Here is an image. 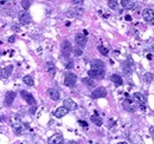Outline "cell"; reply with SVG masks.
Masks as SVG:
<instances>
[{"instance_id":"1","label":"cell","mask_w":154,"mask_h":144,"mask_svg":"<svg viewBox=\"0 0 154 144\" xmlns=\"http://www.w3.org/2000/svg\"><path fill=\"white\" fill-rule=\"evenodd\" d=\"M133 98H134V100H135L136 103H138V105H139V108L142 110V111H145L146 110V100H145V97L141 94V93H139V92H135L133 94Z\"/></svg>"},{"instance_id":"2","label":"cell","mask_w":154,"mask_h":144,"mask_svg":"<svg viewBox=\"0 0 154 144\" xmlns=\"http://www.w3.org/2000/svg\"><path fill=\"white\" fill-rule=\"evenodd\" d=\"M76 82H77V76H76L75 73L69 72V73H66V74H65L64 84H65L66 86H69V88H72V86L76 84Z\"/></svg>"},{"instance_id":"3","label":"cell","mask_w":154,"mask_h":144,"mask_svg":"<svg viewBox=\"0 0 154 144\" xmlns=\"http://www.w3.org/2000/svg\"><path fill=\"white\" fill-rule=\"evenodd\" d=\"M142 17L143 19L149 23L151 25H154V11L151 8H146V9H143V12H142Z\"/></svg>"},{"instance_id":"4","label":"cell","mask_w":154,"mask_h":144,"mask_svg":"<svg viewBox=\"0 0 154 144\" xmlns=\"http://www.w3.org/2000/svg\"><path fill=\"white\" fill-rule=\"evenodd\" d=\"M71 51H72L71 44H70L68 40H64V42L62 43V45H61V52H62V54H63L64 57H69L70 53H71Z\"/></svg>"},{"instance_id":"5","label":"cell","mask_w":154,"mask_h":144,"mask_svg":"<svg viewBox=\"0 0 154 144\" xmlns=\"http://www.w3.org/2000/svg\"><path fill=\"white\" fill-rule=\"evenodd\" d=\"M104 70H90L88 71V76L90 77V79H102L104 78Z\"/></svg>"},{"instance_id":"6","label":"cell","mask_w":154,"mask_h":144,"mask_svg":"<svg viewBox=\"0 0 154 144\" xmlns=\"http://www.w3.org/2000/svg\"><path fill=\"white\" fill-rule=\"evenodd\" d=\"M107 96V90L104 88H97L96 90H94L91 92V98L93 99H99V98H103Z\"/></svg>"},{"instance_id":"7","label":"cell","mask_w":154,"mask_h":144,"mask_svg":"<svg viewBox=\"0 0 154 144\" xmlns=\"http://www.w3.org/2000/svg\"><path fill=\"white\" fill-rule=\"evenodd\" d=\"M31 20H32V18H31L30 13H27V12L19 13V23L22 25H28L31 23Z\"/></svg>"},{"instance_id":"8","label":"cell","mask_w":154,"mask_h":144,"mask_svg":"<svg viewBox=\"0 0 154 144\" xmlns=\"http://www.w3.org/2000/svg\"><path fill=\"white\" fill-rule=\"evenodd\" d=\"M12 71H13V65H7V66H5L4 69L0 70V78H1V79L8 78V77L11 76Z\"/></svg>"},{"instance_id":"9","label":"cell","mask_w":154,"mask_h":144,"mask_svg":"<svg viewBox=\"0 0 154 144\" xmlns=\"http://www.w3.org/2000/svg\"><path fill=\"white\" fill-rule=\"evenodd\" d=\"M16 98V92L14 91H7L5 93V105L6 106H11L12 103L14 102Z\"/></svg>"},{"instance_id":"10","label":"cell","mask_w":154,"mask_h":144,"mask_svg":"<svg viewBox=\"0 0 154 144\" xmlns=\"http://www.w3.org/2000/svg\"><path fill=\"white\" fill-rule=\"evenodd\" d=\"M20 94H22V97L25 99V102L26 103H28L30 105H36V99H34V97L30 93V92H27V91H22L20 92Z\"/></svg>"},{"instance_id":"11","label":"cell","mask_w":154,"mask_h":144,"mask_svg":"<svg viewBox=\"0 0 154 144\" xmlns=\"http://www.w3.org/2000/svg\"><path fill=\"white\" fill-rule=\"evenodd\" d=\"M75 42H76V44H77V46L78 47H84L85 45H86V37L85 35H83L82 33H78V34H76V37H75Z\"/></svg>"},{"instance_id":"12","label":"cell","mask_w":154,"mask_h":144,"mask_svg":"<svg viewBox=\"0 0 154 144\" xmlns=\"http://www.w3.org/2000/svg\"><path fill=\"white\" fill-rule=\"evenodd\" d=\"M63 106L65 108V109H68L69 111L70 110H76V109H78V105H77L72 99H70V98H66V99H64V102H63Z\"/></svg>"},{"instance_id":"13","label":"cell","mask_w":154,"mask_h":144,"mask_svg":"<svg viewBox=\"0 0 154 144\" xmlns=\"http://www.w3.org/2000/svg\"><path fill=\"white\" fill-rule=\"evenodd\" d=\"M133 70H134V63H133V60L128 59L127 62L123 63V71H124V73H126V74H130L133 72Z\"/></svg>"},{"instance_id":"14","label":"cell","mask_w":154,"mask_h":144,"mask_svg":"<svg viewBox=\"0 0 154 144\" xmlns=\"http://www.w3.org/2000/svg\"><path fill=\"white\" fill-rule=\"evenodd\" d=\"M68 112H69L68 109H65L64 106H59V108H57L56 111L53 112V116L56 118H62V117L65 116V115H68Z\"/></svg>"},{"instance_id":"15","label":"cell","mask_w":154,"mask_h":144,"mask_svg":"<svg viewBox=\"0 0 154 144\" xmlns=\"http://www.w3.org/2000/svg\"><path fill=\"white\" fill-rule=\"evenodd\" d=\"M91 70H104V63L100 59H94L91 63Z\"/></svg>"},{"instance_id":"16","label":"cell","mask_w":154,"mask_h":144,"mask_svg":"<svg viewBox=\"0 0 154 144\" xmlns=\"http://www.w3.org/2000/svg\"><path fill=\"white\" fill-rule=\"evenodd\" d=\"M47 143L49 144H62L63 143V137H62V135H53V136H51L49 139H47Z\"/></svg>"},{"instance_id":"17","label":"cell","mask_w":154,"mask_h":144,"mask_svg":"<svg viewBox=\"0 0 154 144\" xmlns=\"http://www.w3.org/2000/svg\"><path fill=\"white\" fill-rule=\"evenodd\" d=\"M121 5L124 9H133L136 7V3L135 1H132V0H122Z\"/></svg>"},{"instance_id":"18","label":"cell","mask_w":154,"mask_h":144,"mask_svg":"<svg viewBox=\"0 0 154 144\" xmlns=\"http://www.w3.org/2000/svg\"><path fill=\"white\" fill-rule=\"evenodd\" d=\"M47 94H49V97L52 99V100H55V102H57V100H59V92L57 91L56 89H53V88H51V89H49L47 90Z\"/></svg>"},{"instance_id":"19","label":"cell","mask_w":154,"mask_h":144,"mask_svg":"<svg viewBox=\"0 0 154 144\" xmlns=\"http://www.w3.org/2000/svg\"><path fill=\"white\" fill-rule=\"evenodd\" d=\"M110 79H111V82H113L115 85H116V86H121V85L123 84V80H122V78H121L119 74H113Z\"/></svg>"},{"instance_id":"20","label":"cell","mask_w":154,"mask_h":144,"mask_svg":"<svg viewBox=\"0 0 154 144\" xmlns=\"http://www.w3.org/2000/svg\"><path fill=\"white\" fill-rule=\"evenodd\" d=\"M91 122H93L94 124H96L97 127H101L102 124H103L102 118H101L100 116H97V115H93V116H91Z\"/></svg>"},{"instance_id":"21","label":"cell","mask_w":154,"mask_h":144,"mask_svg":"<svg viewBox=\"0 0 154 144\" xmlns=\"http://www.w3.org/2000/svg\"><path fill=\"white\" fill-rule=\"evenodd\" d=\"M46 71L49 72L51 76L55 74V72H56V68H55V65H53L51 62H49V63L46 64Z\"/></svg>"},{"instance_id":"22","label":"cell","mask_w":154,"mask_h":144,"mask_svg":"<svg viewBox=\"0 0 154 144\" xmlns=\"http://www.w3.org/2000/svg\"><path fill=\"white\" fill-rule=\"evenodd\" d=\"M130 103H132V100H124V102H123V106H124V109H126L127 111L133 112L134 110H135V108H134Z\"/></svg>"},{"instance_id":"23","label":"cell","mask_w":154,"mask_h":144,"mask_svg":"<svg viewBox=\"0 0 154 144\" xmlns=\"http://www.w3.org/2000/svg\"><path fill=\"white\" fill-rule=\"evenodd\" d=\"M23 80H24V83H25L27 86H32V85L34 84V80H33V78H32L31 76H24Z\"/></svg>"},{"instance_id":"24","label":"cell","mask_w":154,"mask_h":144,"mask_svg":"<svg viewBox=\"0 0 154 144\" xmlns=\"http://www.w3.org/2000/svg\"><path fill=\"white\" fill-rule=\"evenodd\" d=\"M143 80H145L146 83H151V82H153V80H154V74L151 73V72L146 73L145 76H143Z\"/></svg>"},{"instance_id":"25","label":"cell","mask_w":154,"mask_h":144,"mask_svg":"<svg viewBox=\"0 0 154 144\" xmlns=\"http://www.w3.org/2000/svg\"><path fill=\"white\" fill-rule=\"evenodd\" d=\"M24 131H25V128H24L23 124H22V125H19V127H17V128L14 129V133H16V135H18V136L23 135Z\"/></svg>"},{"instance_id":"26","label":"cell","mask_w":154,"mask_h":144,"mask_svg":"<svg viewBox=\"0 0 154 144\" xmlns=\"http://www.w3.org/2000/svg\"><path fill=\"white\" fill-rule=\"evenodd\" d=\"M97 49H99V51L101 52V54H103V56H108V49H107V47H104V46H102V45H100L99 47H97Z\"/></svg>"},{"instance_id":"27","label":"cell","mask_w":154,"mask_h":144,"mask_svg":"<svg viewBox=\"0 0 154 144\" xmlns=\"http://www.w3.org/2000/svg\"><path fill=\"white\" fill-rule=\"evenodd\" d=\"M31 4H32V1H27V0H23L22 1V6H23L24 9H28L31 6Z\"/></svg>"},{"instance_id":"28","label":"cell","mask_w":154,"mask_h":144,"mask_svg":"<svg viewBox=\"0 0 154 144\" xmlns=\"http://www.w3.org/2000/svg\"><path fill=\"white\" fill-rule=\"evenodd\" d=\"M108 5H109L110 8L115 9V8L118 7V1H115V0H109V1H108Z\"/></svg>"},{"instance_id":"29","label":"cell","mask_w":154,"mask_h":144,"mask_svg":"<svg viewBox=\"0 0 154 144\" xmlns=\"http://www.w3.org/2000/svg\"><path fill=\"white\" fill-rule=\"evenodd\" d=\"M74 68V62L72 60H68V62H65V69H68V70H71Z\"/></svg>"},{"instance_id":"30","label":"cell","mask_w":154,"mask_h":144,"mask_svg":"<svg viewBox=\"0 0 154 144\" xmlns=\"http://www.w3.org/2000/svg\"><path fill=\"white\" fill-rule=\"evenodd\" d=\"M82 80H83L84 84H86L88 86H94V82H93L90 78H83Z\"/></svg>"},{"instance_id":"31","label":"cell","mask_w":154,"mask_h":144,"mask_svg":"<svg viewBox=\"0 0 154 144\" xmlns=\"http://www.w3.org/2000/svg\"><path fill=\"white\" fill-rule=\"evenodd\" d=\"M74 53H75V56H82V49H81V47H78V46H77V47H75V50H74Z\"/></svg>"},{"instance_id":"32","label":"cell","mask_w":154,"mask_h":144,"mask_svg":"<svg viewBox=\"0 0 154 144\" xmlns=\"http://www.w3.org/2000/svg\"><path fill=\"white\" fill-rule=\"evenodd\" d=\"M78 123H80V125H82V127H84V128H88V123H86V122H84V121H78Z\"/></svg>"},{"instance_id":"33","label":"cell","mask_w":154,"mask_h":144,"mask_svg":"<svg viewBox=\"0 0 154 144\" xmlns=\"http://www.w3.org/2000/svg\"><path fill=\"white\" fill-rule=\"evenodd\" d=\"M36 109H37L36 105H32V106L30 108V113H31V115H34V113H36Z\"/></svg>"},{"instance_id":"34","label":"cell","mask_w":154,"mask_h":144,"mask_svg":"<svg viewBox=\"0 0 154 144\" xmlns=\"http://www.w3.org/2000/svg\"><path fill=\"white\" fill-rule=\"evenodd\" d=\"M14 42H16V35H11V37L8 38V43L12 44V43H14Z\"/></svg>"},{"instance_id":"35","label":"cell","mask_w":154,"mask_h":144,"mask_svg":"<svg viewBox=\"0 0 154 144\" xmlns=\"http://www.w3.org/2000/svg\"><path fill=\"white\" fill-rule=\"evenodd\" d=\"M72 4L74 5H81V4H83V1L82 0H72Z\"/></svg>"},{"instance_id":"36","label":"cell","mask_w":154,"mask_h":144,"mask_svg":"<svg viewBox=\"0 0 154 144\" xmlns=\"http://www.w3.org/2000/svg\"><path fill=\"white\" fill-rule=\"evenodd\" d=\"M13 30H14L16 32H19V31H20V27H19L18 25H13Z\"/></svg>"},{"instance_id":"37","label":"cell","mask_w":154,"mask_h":144,"mask_svg":"<svg viewBox=\"0 0 154 144\" xmlns=\"http://www.w3.org/2000/svg\"><path fill=\"white\" fill-rule=\"evenodd\" d=\"M65 144H77L75 141H68V142H66Z\"/></svg>"},{"instance_id":"38","label":"cell","mask_w":154,"mask_h":144,"mask_svg":"<svg viewBox=\"0 0 154 144\" xmlns=\"http://www.w3.org/2000/svg\"><path fill=\"white\" fill-rule=\"evenodd\" d=\"M126 20H127V21L132 20V17H130V15H126Z\"/></svg>"},{"instance_id":"39","label":"cell","mask_w":154,"mask_h":144,"mask_svg":"<svg viewBox=\"0 0 154 144\" xmlns=\"http://www.w3.org/2000/svg\"><path fill=\"white\" fill-rule=\"evenodd\" d=\"M151 52H152L151 54H152V56H154V46H152V47H151Z\"/></svg>"},{"instance_id":"40","label":"cell","mask_w":154,"mask_h":144,"mask_svg":"<svg viewBox=\"0 0 154 144\" xmlns=\"http://www.w3.org/2000/svg\"><path fill=\"white\" fill-rule=\"evenodd\" d=\"M147 58L148 59H153V56L152 54H147Z\"/></svg>"},{"instance_id":"41","label":"cell","mask_w":154,"mask_h":144,"mask_svg":"<svg viewBox=\"0 0 154 144\" xmlns=\"http://www.w3.org/2000/svg\"><path fill=\"white\" fill-rule=\"evenodd\" d=\"M118 144H128V143H126V142H120V143H118Z\"/></svg>"},{"instance_id":"42","label":"cell","mask_w":154,"mask_h":144,"mask_svg":"<svg viewBox=\"0 0 154 144\" xmlns=\"http://www.w3.org/2000/svg\"><path fill=\"white\" fill-rule=\"evenodd\" d=\"M151 131H152V132L154 133V128H151Z\"/></svg>"}]
</instances>
